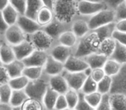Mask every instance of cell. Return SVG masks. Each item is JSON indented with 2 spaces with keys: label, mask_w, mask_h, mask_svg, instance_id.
<instances>
[{
  "label": "cell",
  "mask_w": 126,
  "mask_h": 110,
  "mask_svg": "<svg viewBox=\"0 0 126 110\" xmlns=\"http://www.w3.org/2000/svg\"><path fill=\"white\" fill-rule=\"evenodd\" d=\"M79 0H54L53 14L54 18L62 23H71L78 16Z\"/></svg>",
  "instance_id": "1"
},
{
  "label": "cell",
  "mask_w": 126,
  "mask_h": 110,
  "mask_svg": "<svg viewBox=\"0 0 126 110\" xmlns=\"http://www.w3.org/2000/svg\"><path fill=\"white\" fill-rule=\"evenodd\" d=\"M100 42L101 40L97 34L90 30L86 35L78 39L77 44L73 49V55L83 59L92 53L98 52Z\"/></svg>",
  "instance_id": "2"
},
{
  "label": "cell",
  "mask_w": 126,
  "mask_h": 110,
  "mask_svg": "<svg viewBox=\"0 0 126 110\" xmlns=\"http://www.w3.org/2000/svg\"><path fill=\"white\" fill-rule=\"evenodd\" d=\"M49 76L44 74L36 80L30 81L25 88L24 91L28 96L29 99H33L42 103V99L44 97L47 89L48 87Z\"/></svg>",
  "instance_id": "3"
},
{
  "label": "cell",
  "mask_w": 126,
  "mask_h": 110,
  "mask_svg": "<svg viewBox=\"0 0 126 110\" xmlns=\"http://www.w3.org/2000/svg\"><path fill=\"white\" fill-rule=\"evenodd\" d=\"M28 39L33 45L35 50L48 52L50 48L56 43L54 40H53L44 30H37L34 34L28 35Z\"/></svg>",
  "instance_id": "4"
},
{
  "label": "cell",
  "mask_w": 126,
  "mask_h": 110,
  "mask_svg": "<svg viewBox=\"0 0 126 110\" xmlns=\"http://www.w3.org/2000/svg\"><path fill=\"white\" fill-rule=\"evenodd\" d=\"M87 23L90 30H94L109 23H116L115 13H114V11H111V10H103L93 16H90L87 20Z\"/></svg>",
  "instance_id": "5"
},
{
  "label": "cell",
  "mask_w": 126,
  "mask_h": 110,
  "mask_svg": "<svg viewBox=\"0 0 126 110\" xmlns=\"http://www.w3.org/2000/svg\"><path fill=\"white\" fill-rule=\"evenodd\" d=\"M91 72V69H87L83 72H69L67 71H63L61 75L65 77L68 87L72 89L80 91L88 74Z\"/></svg>",
  "instance_id": "6"
},
{
  "label": "cell",
  "mask_w": 126,
  "mask_h": 110,
  "mask_svg": "<svg viewBox=\"0 0 126 110\" xmlns=\"http://www.w3.org/2000/svg\"><path fill=\"white\" fill-rule=\"evenodd\" d=\"M71 27H72V23H62V22H60L54 18L50 23L42 27V30H44L53 40L57 41L58 38L63 33H65L66 31H68V30H71Z\"/></svg>",
  "instance_id": "7"
},
{
  "label": "cell",
  "mask_w": 126,
  "mask_h": 110,
  "mask_svg": "<svg viewBox=\"0 0 126 110\" xmlns=\"http://www.w3.org/2000/svg\"><path fill=\"white\" fill-rule=\"evenodd\" d=\"M105 9L106 7L103 3H93L86 0H79L78 4L79 16L84 17H90Z\"/></svg>",
  "instance_id": "8"
},
{
  "label": "cell",
  "mask_w": 126,
  "mask_h": 110,
  "mask_svg": "<svg viewBox=\"0 0 126 110\" xmlns=\"http://www.w3.org/2000/svg\"><path fill=\"white\" fill-rule=\"evenodd\" d=\"M27 35L23 32V30L19 28L16 24L9 26V28L6 29L4 34V41L7 42L9 45L16 46L23 42L27 39Z\"/></svg>",
  "instance_id": "9"
},
{
  "label": "cell",
  "mask_w": 126,
  "mask_h": 110,
  "mask_svg": "<svg viewBox=\"0 0 126 110\" xmlns=\"http://www.w3.org/2000/svg\"><path fill=\"white\" fill-rule=\"evenodd\" d=\"M47 54L54 60L61 62V63H65L68 58L73 55V49L67 47L65 46H62L56 42L54 46L50 48V50L47 52Z\"/></svg>",
  "instance_id": "10"
},
{
  "label": "cell",
  "mask_w": 126,
  "mask_h": 110,
  "mask_svg": "<svg viewBox=\"0 0 126 110\" xmlns=\"http://www.w3.org/2000/svg\"><path fill=\"white\" fill-rule=\"evenodd\" d=\"M48 54L47 52L35 50L30 56L23 60L25 67H43Z\"/></svg>",
  "instance_id": "11"
},
{
  "label": "cell",
  "mask_w": 126,
  "mask_h": 110,
  "mask_svg": "<svg viewBox=\"0 0 126 110\" xmlns=\"http://www.w3.org/2000/svg\"><path fill=\"white\" fill-rule=\"evenodd\" d=\"M110 93H120L126 96V65H123L119 73L112 77Z\"/></svg>",
  "instance_id": "12"
},
{
  "label": "cell",
  "mask_w": 126,
  "mask_h": 110,
  "mask_svg": "<svg viewBox=\"0 0 126 110\" xmlns=\"http://www.w3.org/2000/svg\"><path fill=\"white\" fill-rule=\"evenodd\" d=\"M16 25L23 30V32L27 36L32 35L35 32H36L37 30H40L42 28L37 23L36 21L27 17L24 15H20L17 19V22H16Z\"/></svg>",
  "instance_id": "13"
},
{
  "label": "cell",
  "mask_w": 126,
  "mask_h": 110,
  "mask_svg": "<svg viewBox=\"0 0 126 110\" xmlns=\"http://www.w3.org/2000/svg\"><path fill=\"white\" fill-rule=\"evenodd\" d=\"M89 69L87 64L83 59L77 57L70 56L68 60L64 63V71L69 72H83Z\"/></svg>",
  "instance_id": "14"
},
{
  "label": "cell",
  "mask_w": 126,
  "mask_h": 110,
  "mask_svg": "<svg viewBox=\"0 0 126 110\" xmlns=\"http://www.w3.org/2000/svg\"><path fill=\"white\" fill-rule=\"evenodd\" d=\"M88 18L89 17H84V16H78L72 22L71 31L77 36L78 39L83 37L90 31V28L87 23Z\"/></svg>",
  "instance_id": "15"
},
{
  "label": "cell",
  "mask_w": 126,
  "mask_h": 110,
  "mask_svg": "<svg viewBox=\"0 0 126 110\" xmlns=\"http://www.w3.org/2000/svg\"><path fill=\"white\" fill-rule=\"evenodd\" d=\"M12 47L15 56H16V60H21V61H23L24 59H26L27 57L30 56V54L35 51V48H34L31 42L29 40L28 37L23 42H21L20 44L14 46Z\"/></svg>",
  "instance_id": "16"
},
{
  "label": "cell",
  "mask_w": 126,
  "mask_h": 110,
  "mask_svg": "<svg viewBox=\"0 0 126 110\" xmlns=\"http://www.w3.org/2000/svg\"><path fill=\"white\" fill-rule=\"evenodd\" d=\"M63 71H64V64L54 60V58L48 55L47 61L43 66L44 74L49 76V77H52V76L61 74Z\"/></svg>",
  "instance_id": "17"
},
{
  "label": "cell",
  "mask_w": 126,
  "mask_h": 110,
  "mask_svg": "<svg viewBox=\"0 0 126 110\" xmlns=\"http://www.w3.org/2000/svg\"><path fill=\"white\" fill-rule=\"evenodd\" d=\"M48 86L54 91H56L59 95H64L69 89L65 77L61 74L49 77Z\"/></svg>",
  "instance_id": "18"
},
{
  "label": "cell",
  "mask_w": 126,
  "mask_h": 110,
  "mask_svg": "<svg viewBox=\"0 0 126 110\" xmlns=\"http://www.w3.org/2000/svg\"><path fill=\"white\" fill-rule=\"evenodd\" d=\"M0 60L3 65H8L16 60L12 46L9 45L4 40L0 42Z\"/></svg>",
  "instance_id": "19"
},
{
  "label": "cell",
  "mask_w": 126,
  "mask_h": 110,
  "mask_svg": "<svg viewBox=\"0 0 126 110\" xmlns=\"http://www.w3.org/2000/svg\"><path fill=\"white\" fill-rule=\"evenodd\" d=\"M83 60L87 64L88 67L91 70H93V69L103 68L108 58L103 55V54L95 52V53H92L88 56L83 58Z\"/></svg>",
  "instance_id": "20"
},
{
  "label": "cell",
  "mask_w": 126,
  "mask_h": 110,
  "mask_svg": "<svg viewBox=\"0 0 126 110\" xmlns=\"http://www.w3.org/2000/svg\"><path fill=\"white\" fill-rule=\"evenodd\" d=\"M109 101L111 110H126V96L120 93H110Z\"/></svg>",
  "instance_id": "21"
},
{
  "label": "cell",
  "mask_w": 126,
  "mask_h": 110,
  "mask_svg": "<svg viewBox=\"0 0 126 110\" xmlns=\"http://www.w3.org/2000/svg\"><path fill=\"white\" fill-rule=\"evenodd\" d=\"M43 6L44 5L42 0H27L26 11H25L24 16L35 21L37 13Z\"/></svg>",
  "instance_id": "22"
},
{
  "label": "cell",
  "mask_w": 126,
  "mask_h": 110,
  "mask_svg": "<svg viewBox=\"0 0 126 110\" xmlns=\"http://www.w3.org/2000/svg\"><path fill=\"white\" fill-rule=\"evenodd\" d=\"M60 95L56 91L52 89L50 87H47L44 97L42 99V105L46 110H54V105L57 101V98Z\"/></svg>",
  "instance_id": "23"
},
{
  "label": "cell",
  "mask_w": 126,
  "mask_h": 110,
  "mask_svg": "<svg viewBox=\"0 0 126 110\" xmlns=\"http://www.w3.org/2000/svg\"><path fill=\"white\" fill-rule=\"evenodd\" d=\"M116 43H117V41L112 37L105 39L100 42L98 52L100 54H103L109 59L112 54V52H114V49L116 47Z\"/></svg>",
  "instance_id": "24"
},
{
  "label": "cell",
  "mask_w": 126,
  "mask_h": 110,
  "mask_svg": "<svg viewBox=\"0 0 126 110\" xmlns=\"http://www.w3.org/2000/svg\"><path fill=\"white\" fill-rule=\"evenodd\" d=\"M4 67H5L6 71H7L11 78H14V77H17L22 76L23 75V69L25 68L23 61L17 60H15L11 63L5 65Z\"/></svg>",
  "instance_id": "25"
},
{
  "label": "cell",
  "mask_w": 126,
  "mask_h": 110,
  "mask_svg": "<svg viewBox=\"0 0 126 110\" xmlns=\"http://www.w3.org/2000/svg\"><path fill=\"white\" fill-rule=\"evenodd\" d=\"M54 19V14H53V11L51 10H49L48 8L43 7L39 11V12L37 13L36 19L35 21L37 22L39 25L41 27H44L46 25H47L48 23H50Z\"/></svg>",
  "instance_id": "26"
},
{
  "label": "cell",
  "mask_w": 126,
  "mask_h": 110,
  "mask_svg": "<svg viewBox=\"0 0 126 110\" xmlns=\"http://www.w3.org/2000/svg\"><path fill=\"white\" fill-rule=\"evenodd\" d=\"M78 41V38L71 30L66 31L58 38L57 42L62 46L74 49Z\"/></svg>",
  "instance_id": "27"
},
{
  "label": "cell",
  "mask_w": 126,
  "mask_h": 110,
  "mask_svg": "<svg viewBox=\"0 0 126 110\" xmlns=\"http://www.w3.org/2000/svg\"><path fill=\"white\" fill-rule=\"evenodd\" d=\"M109 59L118 62L121 65H126V47L117 41L114 52Z\"/></svg>",
  "instance_id": "28"
},
{
  "label": "cell",
  "mask_w": 126,
  "mask_h": 110,
  "mask_svg": "<svg viewBox=\"0 0 126 110\" xmlns=\"http://www.w3.org/2000/svg\"><path fill=\"white\" fill-rule=\"evenodd\" d=\"M121 68H122V65L119 64L118 62L115 61L113 60L108 59L105 62V65L103 67V70L105 73V76L108 77H115L119 73Z\"/></svg>",
  "instance_id": "29"
},
{
  "label": "cell",
  "mask_w": 126,
  "mask_h": 110,
  "mask_svg": "<svg viewBox=\"0 0 126 110\" xmlns=\"http://www.w3.org/2000/svg\"><path fill=\"white\" fill-rule=\"evenodd\" d=\"M2 14L4 18V21L6 22L8 26L16 24V22H17V19L20 16L17 11H16L11 4H9L7 7H5L3 10Z\"/></svg>",
  "instance_id": "30"
},
{
  "label": "cell",
  "mask_w": 126,
  "mask_h": 110,
  "mask_svg": "<svg viewBox=\"0 0 126 110\" xmlns=\"http://www.w3.org/2000/svg\"><path fill=\"white\" fill-rule=\"evenodd\" d=\"M28 99L29 97L25 93L24 89L23 90H13L9 104L11 107L23 106Z\"/></svg>",
  "instance_id": "31"
},
{
  "label": "cell",
  "mask_w": 126,
  "mask_h": 110,
  "mask_svg": "<svg viewBox=\"0 0 126 110\" xmlns=\"http://www.w3.org/2000/svg\"><path fill=\"white\" fill-rule=\"evenodd\" d=\"M115 25H116V23H109V24L105 25V26H103V27L96 28V29L93 30V31L97 34L98 38H99L100 40L102 41V40H105V39L112 37L113 32L115 31Z\"/></svg>",
  "instance_id": "32"
},
{
  "label": "cell",
  "mask_w": 126,
  "mask_h": 110,
  "mask_svg": "<svg viewBox=\"0 0 126 110\" xmlns=\"http://www.w3.org/2000/svg\"><path fill=\"white\" fill-rule=\"evenodd\" d=\"M29 82H30V80L26 77L22 75L20 77L11 78L8 84L11 86L12 90H23L27 87Z\"/></svg>",
  "instance_id": "33"
},
{
  "label": "cell",
  "mask_w": 126,
  "mask_h": 110,
  "mask_svg": "<svg viewBox=\"0 0 126 110\" xmlns=\"http://www.w3.org/2000/svg\"><path fill=\"white\" fill-rule=\"evenodd\" d=\"M112 87V77L105 76L102 80L98 83L97 85V91L104 96V95H108L110 93Z\"/></svg>",
  "instance_id": "34"
},
{
  "label": "cell",
  "mask_w": 126,
  "mask_h": 110,
  "mask_svg": "<svg viewBox=\"0 0 126 110\" xmlns=\"http://www.w3.org/2000/svg\"><path fill=\"white\" fill-rule=\"evenodd\" d=\"M43 75V67H25L23 76L26 77L30 81L36 80Z\"/></svg>",
  "instance_id": "35"
},
{
  "label": "cell",
  "mask_w": 126,
  "mask_h": 110,
  "mask_svg": "<svg viewBox=\"0 0 126 110\" xmlns=\"http://www.w3.org/2000/svg\"><path fill=\"white\" fill-rule=\"evenodd\" d=\"M66 101L67 102V106L70 109H74L79 101V91L74 90L69 88L68 90L64 94Z\"/></svg>",
  "instance_id": "36"
},
{
  "label": "cell",
  "mask_w": 126,
  "mask_h": 110,
  "mask_svg": "<svg viewBox=\"0 0 126 110\" xmlns=\"http://www.w3.org/2000/svg\"><path fill=\"white\" fill-rule=\"evenodd\" d=\"M12 91V89L9 85V84H1L0 85V102L4 104H9Z\"/></svg>",
  "instance_id": "37"
},
{
  "label": "cell",
  "mask_w": 126,
  "mask_h": 110,
  "mask_svg": "<svg viewBox=\"0 0 126 110\" xmlns=\"http://www.w3.org/2000/svg\"><path fill=\"white\" fill-rule=\"evenodd\" d=\"M97 85H98V84L92 78L89 73L87 77H86V81H85L84 84H83L82 88H81L80 92L84 95H87V94H91V93H93V92H96Z\"/></svg>",
  "instance_id": "38"
},
{
  "label": "cell",
  "mask_w": 126,
  "mask_h": 110,
  "mask_svg": "<svg viewBox=\"0 0 126 110\" xmlns=\"http://www.w3.org/2000/svg\"><path fill=\"white\" fill-rule=\"evenodd\" d=\"M102 95L100 93H98V91L96 92L91 93V94L84 95V98L87 103H89L93 108H96L98 106V104L100 103L102 100Z\"/></svg>",
  "instance_id": "39"
},
{
  "label": "cell",
  "mask_w": 126,
  "mask_h": 110,
  "mask_svg": "<svg viewBox=\"0 0 126 110\" xmlns=\"http://www.w3.org/2000/svg\"><path fill=\"white\" fill-rule=\"evenodd\" d=\"M22 107L23 110H44L42 103L33 99H28Z\"/></svg>",
  "instance_id": "40"
},
{
  "label": "cell",
  "mask_w": 126,
  "mask_h": 110,
  "mask_svg": "<svg viewBox=\"0 0 126 110\" xmlns=\"http://www.w3.org/2000/svg\"><path fill=\"white\" fill-rule=\"evenodd\" d=\"M10 4L16 10L19 15H24L26 11L27 0H9Z\"/></svg>",
  "instance_id": "41"
},
{
  "label": "cell",
  "mask_w": 126,
  "mask_h": 110,
  "mask_svg": "<svg viewBox=\"0 0 126 110\" xmlns=\"http://www.w3.org/2000/svg\"><path fill=\"white\" fill-rule=\"evenodd\" d=\"M74 110H95V108H93L89 103H87V101L84 98V94L79 91V101Z\"/></svg>",
  "instance_id": "42"
},
{
  "label": "cell",
  "mask_w": 126,
  "mask_h": 110,
  "mask_svg": "<svg viewBox=\"0 0 126 110\" xmlns=\"http://www.w3.org/2000/svg\"><path fill=\"white\" fill-rule=\"evenodd\" d=\"M115 13V22H119L122 21V20L126 19V4L125 3H123L120 5H118L116 10L114 11Z\"/></svg>",
  "instance_id": "43"
},
{
  "label": "cell",
  "mask_w": 126,
  "mask_h": 110,
  "mask_svg": "<svg viewBox=\"0 0 126 110\" xmlns=\"http://www.w3.org/2000/svg\"><path fill=\"white\" fill-rule=\"evenodd\" d=\"M90 76H91L92 78L98 84L100 80H102V79L105 77V72H104L103 68L93 69V70H91V72H90Z\"/></svg>",
  "instance_id": "44"
},
{
  "label": "cell",
  "mask_w": 126,
  "mask_h": 110,
  "mask_svg": "<svg viewBox=\"0 0 126 110\" xmlns=\"http://www.w3.org/2000/svg\"><path fill=\"white\" fill-rule=\"evenodd\" d=\"M68 108L67 102L64 95H60L57 98V101L54 105V110H65Z\"/></svg>",
  "instance_id": "45"
},
{
  "label": "cell",
  "mask_w": 126,
  "mask_h": 110,
  "mask_svg": "<svg viewBox=\"0 0 126 110\" xmlns=\"http://www.w3.org/2000/svg\"><path fill=\"white\" fill-rule=\"evenodd\" d=\"M109 95H104L102 96V100L98 106L95 108V110H111L110 105V101H109Z\"/></svg>",
  "instance_id": "46"
},
{
  "label": "cell",
  "mask_w": 126,
  "mask_h": 110,
  "mask_svg": "<svg viewBox=\"0 0 126 110\" xmlns=\"http://www.w3.org/2000/svg\"><path fill=\"white\" fill-rule=\"evenodd\" d=\"M125 0H103V4L105 5L106 9L115 11L116 8L121 4L124 2Z\"/></svg>",
  "instance_id": "47"
},
{
  "label": "cell",
  "mask_w": 126,
  "mask_h": 110,
  "mask_svg": "<svg viewBox=\"0 0 126 110\" xmlns=\"http://www.w3.org/2000/svg\"><path fill=\"white\" fill-rule=\"evenodd\" d=\"M11 79L4 65H0V85L8 84Z\"/></svg>",
  "instance_id": "48"
},
{
  "label": "cell",
  "mask_w": 126,
  "mask_h": 110,
  "mask_svg": "<svg viewBox=\"0 0 126 110\" xmlns=\"http://www.w3.org/2000/svg\"><path fill=\"white\" fill-rule=\"evenodd\" d=\"M112 38L116 41L119 42L120 44H122V45L126 47V33H121V32L115 30L113 32V35H112Z\"/></svg>",
  "instance_id": "49"
},
{
  "label": "cell",
  "mask_w": 126,
  "mask_h": 110,
  "mask_svg": "<svg viewBox=\"0 0 126 110\" xmlns=\"http://www.w3.org/2000/svg\"><path fill=\"white\" fill-rule=\"evenodd\" d=\"M115 30L121 33H126V19L116 23Z\"/></svg>",
  "instance_id": "50"
},
{
  "label": "cell",
  "mask_w": 126,
  "mask_h": 110,
  "mask_svg": "<svg viewBox=\"0 0 126 110\" xmlns=\"http://www.w3.org/2000/svg\"><path fill=\"white\" fill-rule=\"evenodd\" d=\"M8 28H9V26H8V24L6 23V22L4 21L2 11H0V33L4 35V32L6 31V29H7Z\"/></svg>",
  "instance_id": "51"
},
{
  "label": "cell",
  "mask_w": 126,
  "mask_h": 110,
  "mask_svg": "<svg viewBox=\"0 0 126 110\" xmlns=\"http://www.w3.org/2000/svg\"><path fill=\"white\" fill-rule=\"evenodd\" d=\"M42 4L45 7L48 8L49 10L53 11V7H54V0H42Z\"/></svg>",
  "instance_id": "52"
},
{
  "label": "cell",
  "mask_w": 126,
  "mask_h": 110,
  "mask_svg": "<svg viewBox=\"0 0 126 110\" xmlns=\"http://www.w3.org/2000/svg\"><path fill=\"white\" fill-rule=\"evenodd\" d=\"M9 4H10L9 0H0V11H2Z\"/></svg>",
  "instance_id": "53"
},
{
  "label": "cell",
  "mask_w": 126,
  "mask_h": 110,
  "mask_svg": "<svg viewBox=\"0 0 126 110\" xmlns=\"http://www.w3.org/2000/svg\"><path fill=\"white\" fill-rule=\"evenodd\" d=\"M0 110H11V107L10 104H4L0 102Z\"/></svg>",
  "instance_id": "54"
},
{
  "label": "cell",
  "mask_w": 126,
  "mask_h": 110,
  "mask_svg": "<svg viewBox=\"0 0 126 110\" xmlns=\"http://www.w3.org/2000/svg\"><path fill=\"white\" fill-rule=\"evenodd\" d=\"M11 110H23V107H11Z\"/></svg>",
  "instance_id": "55"
},
{
  "label": "cell",
  "mask_w": 126,
  "mask_h": 110,
  "mask_svg": "<svg viewBox=\"0 0 126 110\" xmlns=\"http://www.w3.org/2000/svg\"><path fill=\"white\" fill-rule=\"evenodd\" d=\"M86 1H89V2L93 3H103V0H86Z\"/></svg>",
  "instance_id": "56"
},
{
  "label": "cell",
  "mask_w": 126,
  "mask_h": 110,
  "mask_svg": "<svg viewBox=\"0 0 126 110\" xmlns=\"http://www.w3.org/2000/svg\"><path fill=\"white\" fill-rule=\"evenodd\" d=\"M4 35L0 33V42L4 41Z\"/></svg>",
  "instance_id": "57"
},
{
  "label": "cell",
  "mask_w": 126,
  "mask_h": 110,
  "mask_svg": "<svg viewBox=\"0 0 126 110\" xmlns=\"http://www.w3.org/2000/svg\"><path fill=\"white\" fill-rule=\"evenodd\" d=\"M0 65H3V64H2V62H1V60H0Z\"/></svg>",
  "instance_id": "58"
},
{
  "label": "cell",
  "mask_w": 126,
  "mask_h": 110,
  "mask_svg": "<svg viewBox=\"0 0 126 110\" xmlns=\"http://www.w3.org/2000/svg\"><path fill=\"white\" fill-rule=\"evenodd\" d=\"M65 110H74V109H70V108H67V109H65Z\"/></svg>",
  "instance_id": "59"
},
{
  "label": "cell",
  "mask_w": 126,
  "mask_h": 110,
  "mask_svg": "<svg viewBox=\"0 0 126 110\" xmlns=\"http://www.w3.org/2000/svg\"><path fill=\"white\" fill-rule=\"evenodd\" d=\"M124 3H125V4H126V0H125V1H124Z\"/></svg>",
  "instance_id": "60"
},
{
  "label": "cell",
  "mask_w": 126,
  "mask_h": 110,
  "mask_svg": "<svg viewBox=\"0 0 126 110\" xmlns=\"http://www.w3.org/2000/svg\"><path fill=\"white\" fill-rule=\"evenodd\" d=\"M44 110H46V109H44Z\"/></svg>",
  "instance_id": "61"
}]
</instances>
